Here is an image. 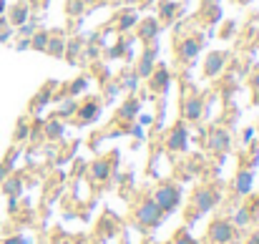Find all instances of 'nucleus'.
Returning <instances> with one entry per match:
<instances>
[{"mask_svg":"<svg viewBox=\"0 0 259 244\" xmlns=\"http://www.w3.org/2000/svg\"><path fill=\"white\" fill-rule=\"evenodd\" d=\"M161 217H164V212L159 209V204L151 199V201H144L141 207H139V212H136V219H139V224L141 227H156L159 222H161Z\"/></svg>","mask_w":259,"mask_h":244,"instance_id":"nucleus-1","label":"nucleus"},{"mask_svg":"<svg viewBox=\"0 0 259 244\" xmlns=\"http://www.w3.org/2000/svg\"><path fill=\"white\" fill-rule=\"evenodd\" d=\"M154 201L159 204V209H161V212H174V209H176V204H179V189L171 186V184L159 186V189H156V194H154Z\"/></svg>","mask_w":259,"mask_h":244,"instance_id":"nucleus-2","label":"nucleus"},{"mask_svg":"<svg viewBox=\"0 0 259 244\" xmlns=\"http://www.w3.org/2000/svg\"><path fill=\"white\" fill-rule=\"evenodd\" d=\"M209 239L214 244H229L234 239V227H232L229 222L219 219V222H214V224L209 227Z\"/></svg>","mask_w":259,"mask_h":244,"instance_id":"nucleus-3","label":"nucleus"},{"mask_svg":"<svg viewBox=\"0 0 259 244\" xmlns=\"http://www.w3.org/2000/svg\"><path fill=\"white\" fill-rule=\"evenodd\" d=\"M217 201H219V194H217L214 189H199V191L194 194V207H196L199 214H201V212H209Z\"/></svg>","mask_w":259,"mask_h":244,"instance_id":"nucleus-4","label":"nucleus"},{"mask_svg":"<svg viewBox=\"0 0 259 244\" xmlns=\"http://www.w3.org/2000/svg\"><path fill=\"white\" fill-rule=\"evenodd\" d=\"M169 149H174V151H184L186 149V129H184V124L174 126L171 136H169Z\"/></svg>","mask_w":259,"mask_h":244,"instance_id":"nucleus-5","label":"nucleus"},{"mask_svg":"<svg viewBox=\"0 0 259 244\" xmlns=\"http://www.w3.org/2000/svg\"><path fill=\"white\" fill-rule=\"evenodd\" d=\"M98 111H101V103H98V101H88L86 106L78 111V121H81V124H88L91 118L98 116Z\"/></svg>","mask_w":259,"mask_h":244,"instance_id":"nucleus-6","label":"nucleus"},{"mask_svg":"<svg viewBox=\"0 0 259 244\" xmlns=\"http://www.w3.org/2000/svg\"><path fill=\"white\" fill-rule=\"evenodd\" d=\"M234 189H237L239 194H247V191L252 189V174H249V171H239V176H237V184H234Z\"/></svg>","mask_w":259,"mask_h":244,"instance_id":"nucleus-7","label":"nucleus"},{"mask_svg":"<svg viewBox=\"0 0 259 244\" xmlns=\"http://www.w3.org/2000/svg\"><path fill=\"white\" fill-rule=\"evenodd\" d=\"M211 149H217V151H224L227 146H229V136L224 134V131H214L211 134V144H209Z\"/></svg>","mask_w":259,"mask_h":244,"instance_id":"nucleus-8","label":"nucleus"},{"mask_svg":"<svg viewBox=\"0 0 259 244\" xmlns=\"http://www.w3.org/2000/svg\"><path fill=\"white\" fill-rule=\"evenodd\" d=\"M166 81H169L166 68H159V71L151 76V88H154V91H164V88H166Z\"/></svg>","mask_w":259,"mask_h":244,"instance_id":"nucleus-9","label":"nucleus"},{"mask_svg":"<svg viewBox=\"0 0 259 244\" xmlns=\"http://www.w3.org/2000/svg\"><path fill=\"white\" fill-rule=\"evenodd\" d=\"M25 15H28V8L25 5H15L10 10V25H23L25 23Z\"/></svg>","mask_w":259,"mask_h":244,"instance_id":"nucleus-10","label":"nucleus"},{"mask_svg":"<svg viewBox=\"0 0 259 244\" xmlns=\"http://www.w3.org/2000/svg\"><path fill=\"white\" fill-rule=\"evenodd\" d=\"M222 66H224V56H222V53H214V56H209V61H206V73H209V76H211V73H219Z\"/></svg>","mask_w":259,"mask_h":244,"instance_id":"nucleus-11","label":"nucleus"},{"mask_svg":"<svg viewBox=\"0 0 259 244\" xmlns=\"http://www.w3.org/2000/svg\"><path fill=\"white\" fill-rule=\"evenodd\" d=\"M91 176L96 179V181H101V179H106L108 176V161H96L91 166Z\"/></svg>","mask_w":259,"mask_h":244,"instance_id":"nucleus-12","label":"nucleus"},{"mask_svg":"<svg viewBox=\"0 0 259 244\" xmlns=\"http://www.w3.org/2000/svg\"><path fill=\"white\" fill-rule=\"evenodd\" d=\"M201 116V101L199 98H191L186 103V118H199Z\"/></svg>","mask_w":259,"mask_h":244,"instance_id":"nucleus-13","label":"nucleus"},{"mask_svg":"<svg viewBox=\"0 0 259 244\" xmlns=\"http://www.w3.org/2000/svg\"><path fill=\"white\" fill-rule=\"evenodd\" d=\"M196 51H199V43H194V40H186V43L181 46V58H184V61H189L191 56H196Z\"/></svg>","mask_w":259,"mask_h":244,"instance_id":"nucleus-14","label":"nucleus"},{"mask_svg":"<svg viewBox=\"0 0 259 244\" xmlns=\"http://www.w3.org/2000/svg\"><path fill=\"white\" fill-rule=\"evenodd\" d=\"M3 189H5V194H10L13 199L20 194V179H8L5 184H3Z\"/></svg>","mask_w":259,"mask_h":244,"instance_id":"nucleus-15","label":"nucleus"},{"mask_svg":"<svg viewBox=\"0 0 259 244\" xmlns=\"http://www.w3.org/2000/svg\"><path fill=\"white\" fill-rule=\"evenodd\" d=\"M151 58H154V51H146V56L141 58V66H139V73L141 76H149L151 73Z\"/></svg>","mask_w":259,"mask_h":244,"instance_id":"nucleus-16","label":"nucleus"},{"mask_svg":"<svg viewBox=\"0 0 259 244\" xmlns=\"http://www.w3.org/2000/svg\"><path fill=\"white\" fill-rule=\"evenodd\" d=\"M156 30H159V25L154 23V20H144V28H141V38H151V35H156Z\"/></svg>","mask_w":259,"mask_h":244,"instance_id":"nucleus-17","label":"nucleus"},{"mask_svg":"<svg viewBox=\"0 0 259 244\" xmlns=\"http://www.w3.org/2000/svg\"><path fill=\"white\" fill-rule=\"evenodd\" d=\"M46 48L56 56H63V40L61 38H51V46H46Z\"/></svg>","mask_w":259,"mask_h":244,"instance_id":"nucleus-18","label":"nucleus"},{"mask_svg":"<svg viewBox=\"0 0 259 244\" xmlns=\"http://www.w3.org/2000/svg\"><path fill=\"white\" fill-rule=\"evenodd\" d=\"M63 134V126L58 121H48V136H61Z\"/></svg>","mask_w":259,"mask_h":244,"instance_id":"nucleus-19","label":"nucleus"},{"mask_svg":"<svg viewBox=\"0 0 259 244\" xmlns=\"http://www.w3.org/2000/svg\"><path fill=\"white\" fill-rule=\"evenodd\" d=\"M46 40H48V35H46V33H38V35L33 38V48L43 51V48H46Z\"/></svg>","mask_w":259,"mask_h":244,"instance_id":"nucleus-20","label":"nucleus"},{"mask_svg":"<svg viewBox=\"0 0 259 244\" xmlns=\"http://www.w3.org/2000/svg\"><path fill=\"white\" fill-rule=\"evenodd\" d=\"M171 244H196V242H194L186 232H179V234H176V239H174Z\"/></svg>","mask_w":259,"mask_h":244,"instance_id":"nucleus-21","label":"nucleus"},{"mask_svg":"<svg viewBox=\"0 0 259 244\" xmlns=\"http://www.w3.org/2000/svg\"><path fill=\"white\" fill-rule=\"evenodd\" d=\"M28 134V126H25V121H20V126H18V131H15V139H23Z\"/></svg>","mask_w":259,"mask_h":244,"instance_id":"nucleus-22","label":"nucleus"},{"mask_svg":"<svg viewBox=\"0 0 259 244\" xmlns=\"http://www.w3.org/2000/svg\"><path fill=\"white\" fill-rule=\"evenodd\" d=\"M247 217H249V214H247V209H242V212L237 214V224H247Z\"/></svg>","mask_w":259,"mask_h":244,"instance_id":"nucleus-23","label":"nucleus"},{"mask_svg":"<svg viewBox=\"0 0 259 244\" xmlns=\"http://www.w3.org/2000/svg\"><path fill=\"white\" fill-rule=\"evenodd\" d=\"M3 244H25V242H23L20 237H10V239H5Z\"/></svg>","mask_w":259,"mask_h":244,"instance_id":"nucleus-24","label":"nucleus"},{"mask_svg":"<svg viewBox=\"0 0 259 244\" xmlns=\"http://www.w3.org/2000/svg\"><path fill=\"white\" fill-rule=\"evenodd\" d=\"M249 244H259V234H254V237H252V242Z\"/></svg>","mask_w":259,"mask_h":244,"instance_id":"nucleus-25","label":"nucleus"},{"mask_svg":"<svg viewBox=\"0 0 259 244\" xmlns=\"http://www.w3.org/2000/svg\"><path fill=\"white\" fill-rule=\"evenodd\" d=\"M3 10H5V0H0V15H3Z\"/></svg>","mask_w":259,"mask_h":244,"instance_id":"nucleus-26","label":"nucleus"}]
</instances>
